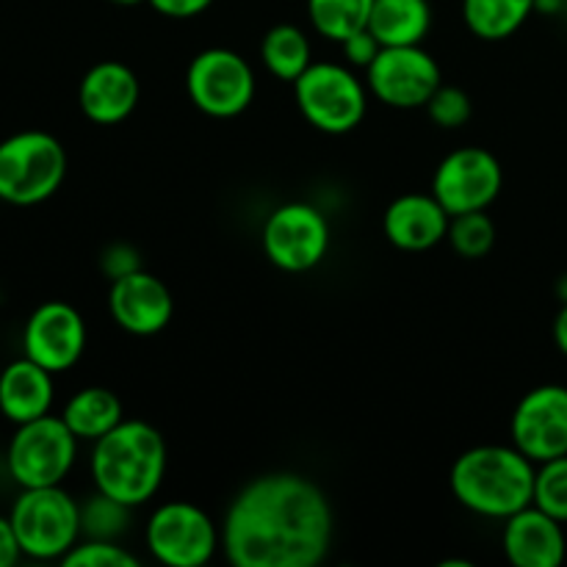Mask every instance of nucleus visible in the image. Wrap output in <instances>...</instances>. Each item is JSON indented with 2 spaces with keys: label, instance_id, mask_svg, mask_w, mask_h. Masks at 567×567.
<instances>
[{
  "label": "nucleus",
  "instance_id": "6",
  "mask_svg": "<svg viewBox=\"0 0 567 567\" xmlns=\"http://www.w3.org/2000/svg\"><path fill=\"white\" fill-rule=\"evenodd\" d=\"M291 86L299 114L327 136H347L365 120L369 86L349 64L313 61Z\"/></svg>",
  "mask_w": 567,
  "mask_h": 567
},
{
  "label": "nucleus",
  "instance_id": "16",
  "mask_svg": "<svg viewBox=\"0 0 567 567\" xmlns=\"http://www.w3.org/2000/svg\"><path fill=\"white\" fill-rule=\"evenodd\" d=\"M563 526V520L551 518L535 504L518 509L504 520V557L515 567H559L567 557Z\"/></svg>",
  "mask_w": 567,
  "mask_h": 567
},
{
  "label": "nucleus",
  "instance_id": "14",
  "mask_svg": "<svg viewBox=\"0 0 567 567\" xmlns=\"http://www.w3.org/2000/svg\"><path fill=\"white\" fill-rule=\"evenodd\" d=\"M513 446L532 463L565 457L567 454V385H537L515 404L509 419Z\"/></svg>",
  "mask_w": 567,
  "mask_h": 567
},
{
  "label": "nucleus",
  "instance_id": "28",
  "mask_svg": "<svg viewBox=\"0 0 567 567\" xmlns=\"http://www.w3.org/2000/svg\"><path fill=\"white\" fill-rule=\"evenodd\" d=\"M64 567H138V557L122 540H81L61 559Z\"/></svg>",
  "mask_w": 567,
  "mask_h": 567
},
{
  "label": "nucleus",
  "instance_id": "20",
  "mask_svg": "<svg viewBox=\"0 0 567 567\" xmlns=\"http://www.w3.org/2000/svg\"><path fill=\"white\" fill-rule=\"evenodd\" d=\"M432 28L430 0H374L369 31L382 48L424 44Z\"/></svg>",
  "mask_w": 567,
  "mask_h": 567
},
{
  "label": "nucleus",
  "instance_id": "31",
  "mask_svg": "<svg viewBox=\"0 0 567 567\" xmlns=\"http://www.w3.org/2000/svg\"><path fill=\"white\" fill-rule=\"evenodd\" d=\"M341 50H343V59H347L349 66L369 70V64L377 59V53L382 50V44L377 42L374 33L365 28V31H358V33H352L349 39H343Z\"/></svg>",
  "mask_w": 567,
  "mask_h": 567
},
{
  "label": "nucleus",
  "instance_id": "2",
  "mask_svg": "<svg viewBox=\"0 0 567 567\" xmlns=\"http://www.w3.org/2000/svg\"><path fill=\"white\" fill-rule=\"evenodd\" d=\"M166 463L169 452L164 435L147 421L125 419L109 435L92 443L89 474L94 491L136 509L158 496Z\"/></svg>",
  "mask_w": 567,
  "mask_h": 567
},
{
  "label": "nucleus",
  "instance_id": "13",
  "mask_svg": "<svg viewBox=\"0 0 567 567\" xmlns=\"http://www.w3.org/2000/svg\"><path fill=\"white\" fill-rule=\"evenodd\" d=\"M86 321L70 302H42L22 327V354L48 369L64 374L81 363L86 352Z\"/></svg>",
  "mask_w": 567,
  "mask_h": 567
},
{
  "label": "nucleus",
  "instance_id": "26",
  "mask_svg": "<svg viewBox=\"0 0 567 567\" xmlns=\"http://www.w3.org/2000/svg\"><path fill=\"white\" fill-rule=\"evenodd\" d=\"M446 241L452 244L454 252L465 260H480L496 244V225L485 210H471V214H457L449 221Z\"/></svg>",
  "mask_w": 567,
  "mask_h": 567
},
{
  "label": "nucleus",
  "instance_id": "3",
  "mask_svg": "<svg viewBox=\"0 0 567 567\" xmlns=\"http://www.w3.org/2000/svg\"><path fill=\"white\" fill-rule=\"evenodd\" d=\"M535 474L537 463H532L520 449L485 443L454 460L449 487L468 513L507 520L535 498Z\"/></svg>",
  "mask_w": 567,
  "mask_h": 567
},
{
  "label": "nucleus",
  "instance_id": "36",
  "mask_svg": "<svg viewBox=\"0 0 567 567\" xmlns=\"http://www.w3.org/2000/svg\"><path fill=\"white\" fill-rule=\"evenodd\" d=\"M557 293H559V299H563V302H567V275L557 282Z\"/></svg>",
  "mask_w": 567,
  "mask_h": 567
},
{
  "label": "nucleus",
  "instance_id": "22",
  "mask_svg": "<svg viewBox=\"0 0 567 567\" xmlns=\"http://www.w3.org/2000/svg\"><path fill=\"white\" fill-rule=\"evenodd\" d=\"M537 0H463V20L482 42L515 37L535 14Z\"/></svg>",
  "mask_w": 567,
  "mask_h": 567
},
{
  "label": "nucleus",
  "instance_id": "4",
  "mask_svg": "<svg viewBox=\"0 0 567 567\" xmlns=\"http://www.w3.org/2000/svg\"><path fill=\"white\" fill-rule=\"evenodd\" d=\"M9 518L22 554L37 563H61L81 540V502L61 485L20 487Z\"/></svg>",
  "mask_w": 567,
  "mask_h": 567
},
{
  "label": "nucleus",
  "instance_id": "23",
  "mask_svg": "<svg viewBox=\"0 0 567 567\" xmlns=\"http://www.w3.org/2000/svg\"><path fill=\"white\" fill-rule=\"evenodd\" d=\"M260 59L277 81L293 83L310 64H313V44L310 37L293 22H280L269 28L260 42Z\"/></svg>",
  "mask_w": 567,
  "mask_h": 567
},
{
  "label": "nucleus",
  "instance_id": "37",
  "mask_svg": "<svg viewBox=\"0 0 567 567\" xmlns=\"http://www.w3.org/2000/svg\"><path fill=\"white\" fill-rule=\"evenodd\" d=\"M116 6H138V3H147V0H111Z\"/></svg>",
  "mask_w": 567,
  "mask_h": 567
},
{
  "label": "nucleus",
  "instance_id": "19",
  "mask_svg": "<svg viewBox=\"0 0 567 567\" xmlns=\"http://www.w3.org/2000/svg\"><path fill=\"white\" fill-rule=\"evenodd\" d=\"M55 374L33 363L31 358H17L0 369V415L14 426L37 421L53 410Z\"/></svg>",
  "mask_w": 567,
  "mask_h": 567
},
{
  "label": "nucleus",
  "instance_id": "9",
  "mask_svg": "<svg viewBox=\"0 0 567 567\" xmlns=\"http://www.w3.org/2000/svg\"><path fill=\"white\" fill-rule=\"evenodd\" d=\"M258 81L241 53L230 48H208L192 59L186 70V94L194 109L210 120H233L252 105Z\"/></svg>",
  "mask_w": 567,
  "mask_h": 567
},
{
  "label": "nucleus",
  "instance_id": "35",
  "mask_svg": "<svg viewBox=\"0 0 567 567\" xmlns=\"http://www.w3.org/2000/svg\"><path fill=\"white\" fill-rule=\"evenodd\" d=\"M563 3L565 0H537L535 11H540V14H557L563 9Z\"/></svg>",
  "mask_w": 567,
  "mask_h": 567
},
{
  "label": "nucleus",
  "instance_id": "12",
  "mask_svg": "<svg viewBox=\"0 0 567 567\" xmlns=\"http://www.w3.org/2000/svg\"><path fill=\"white\" fill-rule=\"evenodd\" d=\"M504 186V169L485 147H457L437 164L432 194L452 216L487 210Z\"/></svg>",
  "mask_w": 567,
  "mask_h": 567
},
{
  "label": "nucleus",
  "instance_id": "5",
  "mask_svg": "<svg viewBox=\"0 0 567 567\" xmlns=\"http://www.w3.org/2000/svg\"><path fill=\"white\" fill-rule=\"evenodd\" d=\"M66 177V150L53 133L20 131L0 142V199L31 208L53 197Z\"/></svg>",
  "mask_w": 567,
  "mask_h": 567
},
{
  "label": "nucleus",
  "instance_id": "1",
  "mask_svg": "<svg viewBox=\"0 0 567 567\" xmlns=\"http://www.w3.org/2000/svg\"><path fill=\"white\" fill-rule=\"evenodd\" d=\"M221 554L236 567H316L336 537V513L313 480L293 471L249 480L227 507Z\"/></svg>",
  "mask_w": 567,
  "mask_h": 567
},
{
  "label": "nucleus",
  "instance_id": "10",
  "mask_svg": "<svg viewBox=\"0 0 567 567\" xmlns=\"http://www.w3.org/2000/svg\"><path fill=\"white\" fill-rule=\"evenodd\" d=\"M260 244L271 266L305 275L330 255V219L310 203H286L266 216Z\"/></svg>",
  "mask_w": 567,
  "mask_h": 567
},
{
  "label": "nucleus",
  "instance_id": "33",
  "mask_svg": "<svg viewBox=\"0 0 567 567\" xmlns=\"http://www.w3.org/2000/svg\"><path fill=\"white\" fill-rule=\"evenodd\" d=\"M25 557L17 540V532L11 526L9 515H0V567H14L20 559Z\"/></svg>",
  "mask_w": 567,
  "mask_h": 567
},
{
  "label": "nucleus",
  "instance_id": "25",
  "mask_svg": "<svg viewBox=\"0 0 567 567\" xmlns=\"http://www.w3.org/2000/svg\"><path fill=\"white\" fill-rule=\"evenodd\" d=\"M133 507L94 491L81 502V537L86 540H122L131 529Z\"/></svg>",
  "mask_w": 567,
  "mask_h": 567
},
{
  "label": "nucleus",
  "instance_id": "15",
  "mask_svg": "<svg viewBox=\"0 0 567 567\" xmlns=\"http://www.w3.org/2000/svg\"><path fill=\"white\" fill-rule=\"evenodd\" d=\"M109 313L122 332L150 338L164 332L175 316V297L161 277L138 269L111 280Z\"/></svg>",
  "mask_w": 567,
  "mask_h": 567
},
{
  "label": "nucleus",
  "instance_id": "27",
  "mask_svg": "<svg viewBox=\"0 0 567 567\" xmlns=\"http://www.w3.org/2000/svg\"><path fill=\"white\" fill-rule=\"evenodd\" d=\"M532 504L567 524V454L537 465Z\"/></svg>",
  "mask_w": 567,
  "mask_h": 567
},
{
  "label": "nucleus",
  "instance_id": "24",
  "mask_svg": "<svg viewBox=\"0 0 567 567\" xmlns=\"http://www.w3.org/2000/svg\"><path fill=\"white\" fill-rule=\"evenodd\" d=\"M374 0H308V20L319 37L341 44L369 28Z\"/></svg>",
  "mask_w": 567,
  "mask_h": 567
},
{
  "label": "nucleus",
  "instance_id": "18",
  "mask_svg": "<svg viewBox=\"0 0 567 567\" xmlns=\"http://www.w3.org/2000/svg\"><path fill=\"white\" fill-rule=\"evenodd\" d=\"M452 214L435 194L410 192L393 199L382 216V233L402 252H426L446 241Z\"/></svg>",
  "mask_w": 567,
  "mask_h": 567
},
{
  "label": "nucleus",
  "instance_id": "30",
  "mask_svg": "<svg viewBox=\"0 0 567 567\" xmlns=\"http://www.w3.org/2000/svg\"><path fill=\"white\" fill-rule=\"evenodd\" d=\"M138 269H142V258H138V249L131 247V244H111L103 258H100V271L109 280H120V277Z\"/></svg>",
  "mask_w": 567,
  "mask_h": 567
},
{
  "label": "nucleus",
  "instance_id": "8",
  "mask_svg": "<svg viewBox=\"0 0 567 567\" xmlns=\"http://www.w3.org/2000/svg\"><path fill=\"white\" fill-rule=\"evenodd\" d=\"M144 546L166 567H203L221 548V529L192 502H164L144 526Z\"/></svg>",
  "mask_w": 567,
  "mask_h": 567
},
{
  "label": "nucleus",
  "instance_id": "32",
  "mask_svg": "<svg viewBox=\"0 0 567 567\" xmlns=\"http://www.w3.org/2000/svg\"><path fill=\"white\" fill-rule=\"evenodd\" d=\"M147 3L166 20H194L208 11L216 0H147Z\"/></svg>",
  "mask_w": 567,
  "mask_h": 567
},
{
  "label": "nucleus",
  "instance_id": "29",
  "mask_svg": "<svg viewBox=\"0 0 567 567\" xmlns=\"http://www.w3.org/2000/svg\"><path fill=\"white\" fill-rule=\"evenodd\" d=\"M426 114L443 131H457L474 114V103H471L468 92L460 86H449V83H441L437 92L432 94L430 103H426Z\"/></svg>",
  "mask_w": 567,
  "mask_h": 567
},
{
  "label": "nucleus",
  "instance_id": "7",
  "mask_svg": "<svg viewBox=\"0 0 567 567\" xmlns=\"http://www.w3.org/2000/svg\"><path fill=\"white\" fill-rule=\"evenodd\" d=\"M78 437L61 415L20 424L6 446V471L17 487L64 485L78 460Z\"/></svg>",
  "mask_w": 567,
  "mask_h": 567
},
{
  "label": "nucleus",
  "instance_id": "17",
  "mask_svg": "<svg viewBox=\"0 0 567 567\" xmlns=\"http://www.w3.org/2000/svg\"><path fill=\"white\" fill-rule=\"evenodd\" d=\"M142 86L136 72L122 61H97L78 83V105L94 125H120L136 111Z\"/></svg>",
  "mask_w": 567,
  "mask_h": 567
},
{
  "label": "nucleus",
  "instance_id": "21",
  "mask_svg": "<svg viewBox=\"0 0 567 567\" xmlns=\"http://www.w3.org/2000/svg\"><path fill=\"white\" fill-rule=\"evenodd\" d=\"M61 419L81 443H94L125 421L120 396L103 385H86L66 399Z\"/></svg>",
  "mask_w": 567,
  "mask_h": 567
},
{
  "label": "nucleus",
  "instance_id": "11",
  "mask_svg": "<svg viewBox=\"0 0 567 567\" xmlns=\"http://www.w3.org/2000/svg\"><path fill=\"white\" fill-rule=\"evenodd\" d=\"M443 83L441 64L421 44L382 48L365 70V86L382 105L396 111L426 109Z\"/></svg>",
  "mask_w": 567,
  "mask_h": 567
},
{
  "label": "nucleus",
  "instance_id": "34",
  "mask_svg": "<svg viewBox=\"0 0 567 567\" xmlns=\"http://www.w3.org/2000/svg\"><path fill=\"white\" fill-rule=\"evenodd\" d=\"M551 336H554V343H557L559 352H563L565 358H567V302H563V308H559V313L554 316Z\"/></svg>",
  "mask_w": 567,
  "mask_h": 567
}]
</instances>
